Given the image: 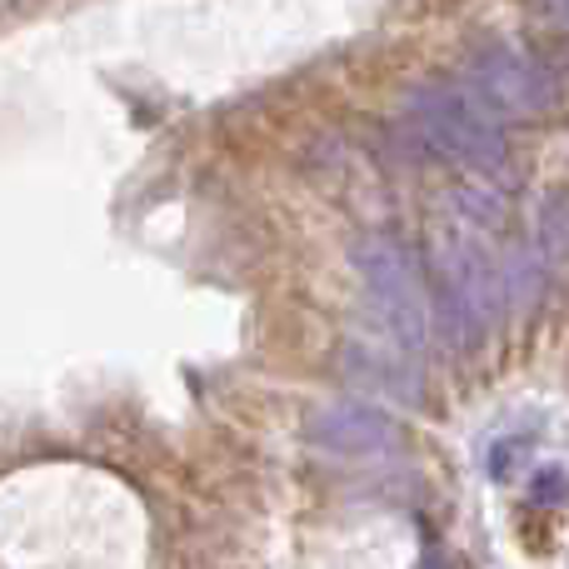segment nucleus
I'll use <instances>...</instances> for the list:
<instances>
[{"instance_id":"5","label":"nucleus","mask_w":569,"mask_h":569,"mask_svg":"<svg viewBox=\"0 0 569 569\" xmlns=\"http://www.w3.org/2000/svg\"><path fill=\"white\" fill-rule=\"evenodd\" d=\"M305 440L325 455H340V460H360V455H385L400 440V425L385 410L360 400H325L320 410H310L305 420Z\"/></svg>"},{"instance_id":"4","label":"nucleus","mask_w":569,"mask_h":569,"mask_svg":"<svg viewBox=\"0 0 569 569\" xmlns=\"http://www.w3.org/2000/svg\"><path fill=\"white\" fill-rule=\"evenodd\" d=\"M465 80H470V96L490 110L495 120H540L545 110H555L560 86H555V70L540 56L520 50L515 40H475L470 56H465Z\"/></svg>"},{"instance_id":"1","label":"nucleus","mask_w":569,"mask_h":569,"mask_svg":"<svg viewBox=\"0 0 569 569\" xmlns=\"http://www.w3.org/2000/svg\"><path fill=\"white\" fill-rule=\"evenodd\" d=\"M400 120L430 160L460 170H495L505 160V126L455 80H425L405 96Z\"/></svg>"},{"instance_id":"8","label":"nucleus","mask_w":569,"mask_h":569,"mask_svg":"<svg viewBox=\"0 0 569 569\" xmlns=\"http://www.w3.org/2000/svg\"><path fill=\"white\" fill-rule=\"evenodd\" d=\"M530 455V440H505V445H495L490 450V475L495 480H510L515 475V465Z\"/></svg>"},{"instance_id":"3","label":"nucleus","mask_w":569,"mask_h":569,"mask_svg":"<svg viewBox=\"0 0 569 569\" xmlns=\"http://www.w3.org/2000/svg\"><path fill=\"white\" fill-rule=\"evenodd\" d=\"M500 270L475 240L450 236L430 270V330H440L445 345L470 350L485 340L495 310H500Z\"/></svg>"},{"instance_id":"2","label":"nucleus","mask_w":569,"mask_h":569,"mask_svg":"<svg viewBox=\"0 0 569 569\" xmlns=\"http://www.w3.org/2000/svg\"><path fill=\"white\" fill-rule=\"evenodd\" d=\"M350 260L360 270L375 325L395 345V355L410 360L415 350H425V340H430V284H425L420 256L390 230H370L350 246Z\"/></svg>"},{"instance_id":"9","label":"nucleus","mask_w":569,"mask_h":569,"mask_svg":"<svg viewBox=\"0 0 569 569\" xmlns=\"http://www.w3.org/2000/svg\"><path fill=\"white\" fill-rule=\"evenodd\" d=\"M425 569H450V565H445V560H440V555H435V560H430V565H425Z\"/></svg>"},{"instance_id":"7","label":"nucleus","mask_w":569,"mask_h":569,"mask_svg":"<svg viewBox=\"0 0 569 569\" xmlns=\"http://www.w3.org/2000/svg\"><path fill=\"white\" fill-rule=\"evenodd\" d=\"M530 495H535V505H565L569 500V475L560 470V465H545V470L535 475Z\"/></svg>"},{"instance_id":"6","label":"nucleus","mask_w":569,"mask_h":569,"mask_svg":"<svg viewBox=\"0 0 569 569\" xmlns=\"http://www.w3.org/2000/svg\"><path fill=\"white\" fill-rule=\"evenodd\" d=\"M350 375L365 385H380L385 395H400V400H415V395H420V385H415V375H410V360L395 350H365V345H355Z\"/></svg>"}]
</instances>
